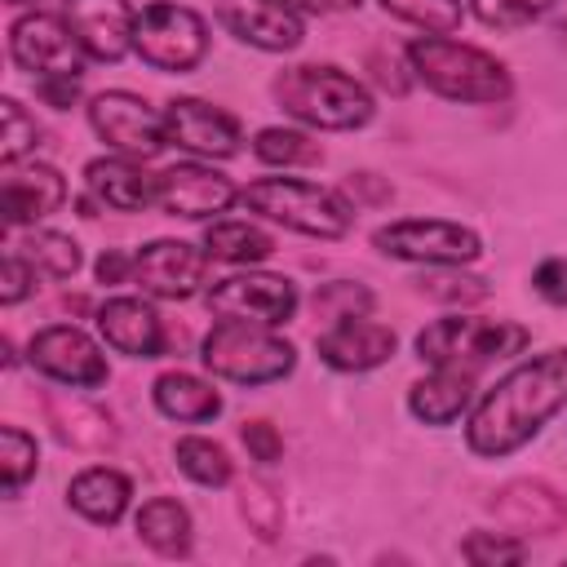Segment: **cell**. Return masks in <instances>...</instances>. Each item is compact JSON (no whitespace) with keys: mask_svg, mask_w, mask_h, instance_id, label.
I'll return each instance as SVG.
<instances>
[{"mask_svg":"<svg viewBox=\"0 0 567 567\" xmlns=\"http://www.w3.org/2000/svg\"><path fill=\"white\" fill-rule=\"evenodd\" d=\"M567 408V346H554L505 372L470 412L465 443L474 456H509L532 443L554 412Z\"/></svg>","mask_w":567,"mask_h":567,"instance_id":"6da1fadb","label":"cell"},{"mask_svg":"<svg viewBox=\"0 0 567 567\" xmlns=\"http://www.w3.org/2000/svg\"><path fill=\"white\" fill-rule=\"evenodd\" d=\"M403 58H408V71L447 102L487 106V102H505L514 89L509 66L501 58L474 44H461L452 35H416L403 44Z\"/></svg>","mask_w":567,"mask_h":567,"instance_id":"7a4b0ae2","label":"cell"},{"mask_svg":"<svg viewBox=\"0 0 567 567\" xmlns=\"http://www.w3.org/2000/svg\"><path fill=\"white\" fill-rule=\"evenodd\" d=\"M275 102L310 124V128H328V133H346V128H363L372 115H377V102L372 93L346 75L341 66H328V62H301V66H288L275 75Z\"/></svg>","mask_w":567,"mask_h":567,"instance_id":"3957f363","label":"cell"},{"mask_svg":"<svg viewBox=\"0 0 567 567\" xmlns=\"http://www.w3.org/2000/svg\"><path fill=\"white\" fill-rule=\"evenodd\" d=\"M239 204L284 230H297L310 239H341L354 226V208L341 190L301 182V177H257L239 190Z\"/></svg>","mask_w":567,"mask_h":567,"instance_id":"277c9868","label":"cell"},{"mask_svg":"<svg viewBox=\"0 0 567 567\" xmlns=\"http://www.w3.org/2000/svg\"><path fill=\"white\" fill-rule=\"evenodd\" d=\"M199 359L213 377L235 381V385L284 381L297 368V350L288 337H279L266 323H244V319H217L213 332L204 337Z\"/></svg>","mask_w":567,"mask_h":567,"instance_id":"5b68a950","label":"cell"},{"mask_svg":"<svg viewBox=\"0 0 567 567\" xmlns=\"http://www.w3.org/2000/svg\"><path fill=\"white\" fill-rule=\"evenodd\" d=\"M532 332L509 319H478V315H447L434 319L416 332V359L430 368H470L478 372L483 363L523 354Z\"/></svg>","mask_w":567,"mask_h":567,"instance_id":"8992f818","label":"cell"},{"mask_svg":"<svg viewBox=\"0 0 567 567\" xmlns=\"http://www.w3.org/2000/svg\"><path fill=\"white\" fill-rule=\"evenodd\" d=\"M133 53L155 71H195L208 53V22L177 0H151L137 13Z\"/></svg>","mask_w":567,"mask_h":567,"instance_id":"52a82bcc","label":"cell"},{"mask_svg":"<svg viewBox=\"0 0 567 567\" xmlns=\"http://www.w3.org/2000/svg\"><path fill=\"white\" fill-rule=\"evenodd\" d=\"M372 248L394 257V261H416V266H470L483 252L478 230L443 217H403L390 226L372 230Z\"/></svg>","mask_w":567,"mask_h":567,"instance_id":"ba28073f","label":"cell"},{"mask_svg":"<svg viewBox=\"0 0 567 567\" xmlns=\"http://www.w3.org/2000/svg\"><path fill=\"white\" fill-rule=\"evenodd\" d=\"M89 124L93 133L128 155V159H151L168 146V133H164V111H155L146 97L128 93V89H106L89 102Z\"/></svg>","mask_w":567,"mask_h":567,"instance_id":"9c48e42d","label":"cell"},{"mask_svg":"<svg viewBox=\"0 0 567 567\" xmlns=\"http://www.w3.org/2000/svg\"><path fill=\"white\" fill-rule=\"evenodd\" d=\"M208 310L217 319H244V323H266V328H279L297 315L301 306V292L288 275H270V270H244V275H230L221 284L208 288Z\"/></svg>","mask_w":567,"mask_h":567,"instance_id":"30bf717a","label":"cell"},{"mask_svg":"<svg viewBox=\"0 0 567 567\" xmlns=\"http://www.w3.org/2000/svg\"><path fill=\"white\" fill-rule=\"evenodd\" d=\"M27 359L49 381L75 385V390H97L111 377L102 346L84 328H75V323H49V328H40L31 337V346H27Z\"/></svg>","mask_w":567,"mask_h":567,"instance_id":"8fae6325","label":"cell"},{"mask_svg":"<svg viewBox=\"0 0 567 567\" xmlns=\"http://www.w3.org/2000/svg\"><path fill=\"white\" fill-rule=\"evenodd\" d=\"M9 58L18 71H31L35 80L44 75H84V49L75 40V31L66 27V18L53 13H22L9 27Z\"/></svg>","mask_w":567,"mask_h":567,"instance_id":"7c38bea8","label":"cell"},{"mask_svg":"<svg viewBox=\"0 0 567 567\" xmlns=\"http://www.w3.org/2000/svg\"><path fill=\"white\" fill-rule=\"evenodd\" d=\"M208 252L186 239H151L133 252V279L146 297L159 301H186L208 279Z\"/></svg>","mask_w":567,"mask_h":567,"instance_id":"4fadbf2b","label":"cell"},{"mask_svg":"<svg viewBox=\"0 0 567 567\" xmlns=\"http://www.w3.org/2000/svg\"><path fill=\"white\" fill-rule=\"evenodd\" d=\"M164 133L173 146L204 155V159H230L244 146V128L230 111L204 102V97H173L164 106Z\"/></svg>","mask_w":567,"mask_h":567,"instance_id":"5bb4252c","label":"cell"},{"mask_svg":"<svg viewBox=\"0 0 567 567\" xmlns=\"http://www.w3.org/2000/svg\"><path fill=\"white\" fill-rule=\"evenodd\" d=\"M239 199V186L217 173L213 164H173L155 177V204L168 213V217H186V221H204V217H217L226 213L230 204Z\"/></svg>","mask_w":567,"mask_h":567,"instance_id":"9a60e30c","label":"cell"},{"mask_svg":"<svg viewBox=\"0 0 567 567\" xmlns=\"http://www.w3.org/2000/svg\"><path fill=\"white\" fill-rule=\"evenodd\" d=\"M213 4H217V22L248 49L288 53L306 40L301 13L284 0H213Z\"/></svg>","mask_w":567,"mask_h":567,"instance_id":"2e32d148","label":"cell"},{"mask_svg":"<svg viewBox=\"0 0 567 567\" xmlns=\"http://www.w3.org/2000/svg\"><path fill=\"white\" fill-rule=\"evenodd\" d=\"M62 18L93 62H120L133 53L137 9L128 0H62Z\"/></svg>","mask_w":567,"mask_h":567,"instance_id":"e0dca14e","label":"cell"},{"mask_svg":"<svg viewBox=\"0 0 567 567\" xmlns=\"http://www.w3.org/2000/svg\"><path fill=\"white\" fill-rule=\"evenodd\" d=\"M487 509L514 536H554L567 527V496L545 478H509L505 487L492 492Z\"/></svg>","mask_w":567,"mask_h":567,"instance_id":"ac0fdd59","label":"cell"},{"mask_svg":"<svg viewBox=\"0 0 567 567\" xmlns=\"http://www.w3.org/2000/svg\"><path fill=\"white\" fill-rule=\"evenodd\" d=\"M66 199V177L53 168V164H9L4 168V182H0V213H4V226L18 230V226H35L44 221L49 213H58Z\"/></svg>","mask_w":567,"mask_h":567,"instance_id":"d6986e66","label":"cell"},{"mask_svg":"<svg viewBox=\"0 0 567 567\" xmlns=\"http://www.w3.org/2000/svg\"><path fill=\"white\" fill-rule=\"evenodd\" d=\"M394 332L385 323H372L368 315L359 319H341L328 332L315 337V354L319 363H328L332 372H372L394 354Z\"/></svg>","mask_w":567,"mask_h":567,"instance_id":"ffe728a7","label":"cell"},{"mask_svg":"<svg viewBox=\"0 0 567 567\" xmlns=\"http://www.w3.org/2000/svg\"><path fill=\"white\" fill-rule=\"evenodd\" d=\"M93 319L102 341L128 359H155L164 350V323L142 297H111L97 306Z\"/></svg>","mask_w":567,"mask_h":567,"instance_id":"44dd1931","label":"cell"},{"mask_svg":"<svg viewBox=\"0 0 567 567\" xmlns=\"http://www.w3.org/2000/svg\"><path fill=\"white\" fill-rule=\"evenodd\" d=\"M44 416H49L53 434L66 447H80V452H111L115 447V421L97 403H89L84 394H75V385L49 390L44 394Z\"/></svg>","mask_w":567,"mask_h":567,"instance_id":"7402d4cb","label":"cell"},{"mask_svg":"<svg viewBox=\"0 0 567 567\" xmlns=\"http://www.w3.org/2000/svg\"><path fill=\"white\" fill-rule=\"evenodd\" d=\"M84 186L102 208L115 213H142L146 204H155V177L142 173L137 159L128 155H102L84 164Z\"/></svg>","mask_w":567,"mask_h":567,"instance_id":"603a6c76","label":"cell"},{"mask_svg":"<svg viewBox=\"0 0 567 567\" xmlns=\"http://www.w3.org/2000/svg\"><path fill=\"white\" fill-rule=\"evenodd\" d=\"M474 403V372L470 368H434L408 390V412L421 425H452L470 412Z\"/></svg>","mask_w":567,"mask_h":567,"instance_id":"cb8c5ba5","label":"cell"},{"mask_svg":"<svg viewBox=\"0 0 567 567\" xmlns=\"http://www.w3.org/2000/svg\"><path fill=\"white\" fill-rule=\"evenodd\" d=\"M128 501H133V483H128V474H120L111 465H89V470H80L66 483V505L80 518L102 523V527L120 523L124 509H128Z\"/></svg>","mask_w":567,"mask_h":567,"instance_id":"d4e9b609","label":"cell"},{"mask_svg":"<svg viewBox=\"0 0 567 567\" xmlns=\"http://www.w3.org/2000/svg\"><path fill=\"white\" fill-rule=\"evenodd\" d=\"M151 399L155 408L168 416V421H186V425H204L213 416H221V394L195 377V372H159L155 385H151Z\"/></svg>","mask_w":567,"mask_h":567,"instance_id":"484cf974","label":"cell"},{"mask_svg":"<svg viewBox=\"0 0 567 567\" xmlns=\"http://www.w3.org/2000/svg\"><path fill=\"white\" fill-rule=\"evenodd\" d=\"M133 527H137V540L151 545V549L164 554V558H186V554H190V540H195V532H190V509H186L182 501H173V496H151V501H142Z\"/></svg>","mask_w":567,"mask_h":567,"instance_id":"4316f807","label":"cell"},{"mask_svg":"<svg viewBox=\"0 0 567 567\" xmlns=\"http://www.w3.org/2000/svg\"><path fill=\"white\" fill-rule=\"evenodd\" d=\"M204 252L213 261H226V266H252V261H266L275 252V239L257 221L226 217V221H213L204 230Z\"/></svg>","mask_w":567,"mask_h":567,"instance_id":"83f0119b","label":"cell"},{"mask_svg":"<svg viewBox=\"0 0 567 567\" xmlns=\"http://www.w3.org/2000/svg\"><path fill=\"white\" fill-rule=\"evenodd\" d=\"M173 456H177V470H182L190 483H199V487H226V483L235 478L230 452H226L221 443H213L208 434H186V439H177Z\"/></svg>","mask_w":567,"mask_h":567,"instance_id":"f1b7e54d","label":"cell"},{"mask_svg":"<svg viewBox=\"0 0 567 567\" xmlns=\"http://www.w3.org/2000/svg\"><path fill=\"white\" fill-rule=\"evenodd\" d=\"M252 155L261 164H270V168H306V164H319L323 159V146L310 133H301V128L270 124V128H257Z\"/></svg>","mask_w":567,"mask_h":567,"instance_id":"f546056e","label":"cell"},{"mask_svg":"<svg viewBox=\"0 0 567 567\" xmlns=\"http://www.w3.org/2000/svg\"><path fill=\"white\" fill-rule=\"evenodd\" d=\"M18 252L35 266V275H49V279H71L80 270V261H84L80 244L71 235H62V230H31L18 244Z\"/></svg>","mask_w":567,"mask_h":567,"instance_id":"4dcf8cb0","label":"cell"},{"mask_svg":"<svg viewBox=\"0 0 567 567\" xmlns=\"http://www.w3.org/2000/svg\"><path fill=\"white\" fill-rule=\"evenodd\" d=\"M35 470H40L35 434H27L22 425H0V487H4V496H18L27 487V478H35Z\"/></svg>","mask_w":567,"mask_h":567,"instance_id":"1f68e13d","label":"cell"},{"mask_svg":"<svg viewBox=\"0 0 567 567\" xmlns=\"http://www.w3.org/2000/svg\"><path fill=\"white\" fill-rule=\"evenodd\" d=\"M390 18L421 27L425 35H452L465 22V4L461 0H377Z\"/></svg>","mask_w":567,"mask_h":567,"instance_id":"d6a6232c","label":"cell"},{"mask_svg":"<svg viewBox=\"0 0 567 567\" xmlns=\"http://www.w3.org/2000/svg\"><path fill=\"white\" fill-rule=\"evenodd\" d=\"M416 288L430 301H443V306H478L487 297V279L483 275H465L461 266H434L430 275L416 279Z\"/></svg>","mask_w":567,"mask_h":567,"instance_id":"836d02e7","label":"cell"},{"mask_svg":"<svg viewBox=\"0 0 567 567\" xmlns=\"http://www.w3.org/2000/svg\"><path fill=\"white\" fill-rule=\"evenodd\" d=\"M239 514H244V523H248V532L257 540H275L284 532V501L261 478L239 483Z\"/></svg>","mask_w":567,"mask_h":567,"instance_id":"e575fe53","label":"cell"},{"mask_svg":"<svg viewBox=\"0 0 567 567\" xmlns=\"http://www.w3.org/2000/svg\"><path fill=\"white\" fill-rule=\"evenodd\" d=\"M315 306V319H328V323H341V319H359L372 310V292L354 279H332V284H319V292L310 297Z\"/></svg>","mask_w":567,"mask_h":567,"instance_id":"d590c367","label":"cell"},{"mask_svg":"<svg viewBox=\"0 0 567 567\" xmlns=\"http://www.w3.org/2000/svg\"><path fill=\"white\" fill-rule=\"evenodd\" d=\"M0 120H4V133H0V159L4 168L9 164H22V155H31L40 146V124L35 115H27V106L18 97H4L0 102Z\"/></svg>","mask_w":567,"mask_h":567,"instance_id":"8d00e7d4","label":"cell"},{"mask_svg":"<svg viewBox=\"0 0 567 567\" xmlns=\"http://www.w3.org/2000/svg\"><path fill=\"white\" fill-rule=\"evenodd\" d=\"M461 558L474 567H501V563H523L527 545L514 532H470L461 540Z\"/></svg>","mask_w":567,"mask_h":567,"instance_id":"74e56055","label":"cell"},{"mask_svg":"<svg viewBox=\"0 0 567 567\" xmlns=\"http://www.w3.org/2000/svg\"><path fill=\"white\" fill-rule=\"evenodd\" d=\"M554 4H558V0H470V13H474L483 27L509 31V27H527V22L545 18Z\"/></svg>","mask_w":567,"mask_h":567,"instance_id":"f35d334b","label":"cell"},{"mask_svg":"<svg viewBox=\"0 0 567 567\" xmlns=\"http://www.w3.org/2000/svg\"><path fill=\"white\" fill-rule=\"evenodd\" d=\"M31 288H35V266L18 248H9L4 252V266H0V301L4 306H18Z\"/></svg>","mask_w":567,"mask_h":567,"instance_id":"ab89813d","label":"cell"},{"mask_svg":"<svg viewBox=\"0 0 567 567\" xmlns=\"http://www.w3.org/2000/svg\"><path fill=\"white\" fill-rule=\"evenodd\" d=\"M239 439H244V447H248V456L257 465H275L284 456V439H279V430L270 421H244Z\"/></svg>","mask_w":567,"mask_h":567,"instance_id":"60d3db41","label":"cell"},{"mask_svg":"<svg viewBox=\"0 0 567 567\" xmlns=\"http://www.w3.org/2000/svg\"><path fill=\"white\" fill-rule=\"evenodd\" d=\"M532 292L545 297L549 306H567V257H545L532 270Z\"/></svg>","mask_w":567,"mask_h":567,"instance_id":"b9f144b4","label":"cell"},{"mask_svg":"<svg viewBox=\"0 0 567 567\" xmlns=\"http://www.w3.org/2000/svg\"><path fill=\"white\" fill-rule=\"evenodd\" d=\"M80 93H84L80 75H44V80H35V97L44 106H53V111H71L80 102Z\"/></svg>","mask_w":567,"mask_h":567,"instance_id":"7bdbcfd3","label":"cell"},{"mask_svg":"<svg viewBox=\"0 0 567 567\" xmlns=\"http://www.w3.org/2000/svg\"><path fill=\"white\" fill-rule=\"evenodd\" d=\"M346 190H350L354 199H368V204H390V199H394V186H390V182H377V173H350Z\"/></svg>","mask_w":567,"mask_h":567,"instance_id":"ee69618b","label":"cell"},{"mask_svg":"<svg viewBox=\"0 0 567 567\" xmlns=\"http://www.w3.org/2000/svg\"><path fill=\"white\" fill-rule=\"evenodd\" d=\"M93 270H97V284H124V279L133 275V257L120 252V248H106Z\"/></svg>","mask_w":567,"mask_h":567,"instance_id":"f6af8a7d","label":"cell"},{"mask_svg":"<svg viewBox=\"0 0 567 567\" xmlns=\"http://www.w3.org/2000/svg\"><path fill=\"white\" fill-rule=\"evenodd\" d=\"M292 4L297 13H337V9H354L359 0H284Z\"/></svg>","mask_w":567,"mask_h":567,"instance_id":"bcb514c9","label":"cell"},{"mask_svg":"<svg viewBox=\"0 0 567 567\" xmlns=\"http://www.w3.org/2000/svg\"><path fill=\"white\" fill-rule=\"evenodd\" d=\"M9 4H40V0H9Z\"/></svg>","mask_w":567,"mask_h":567,"instance_id":"7dc6e473","label":"cell"}]
</instances>
